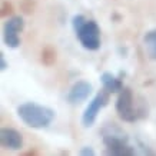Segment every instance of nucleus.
Returning a JSON list of instances; mask_svg holds the SVG:
<instances>
[{
	"label": "nucleus",
	"mask_w": 156,
	"mask_h": 156,
	"mask_svg": "<svg viewBox=\"0 0 156 156\" xmlns=\"http://www.w3.org/2000/svg\"><path fill=\"white\" fill-rule=\"evenodd\" d=\"M17 116L29 128L44 129L53 122L56 112L48 106L34 103V102H26L17 106Z\"/></svg>",
	"instance_id": "obj_1"
},
{
	"label": "nucleus",
	"mask_w": 156,
	"mask_h": 156,
	"mask_svg": "<svg viewBox=\"0 0 156 156\" xmlns=\"http://www.w3.org/2000/svg\"><path fill=\"white\" fill-rule=\"evenodd\" d=\"M72 24L83 48L87 50L100 49V27L95 20H87L83 14H75Z\"/></svg>",
	"instance_id": "obj_2"
},
{
	"label": "nucleus",
	"mask_w": 156,
	"mask_h": 156,
	"mask_svg": "<svg viewBox=\"0 0 156 156\" xmlns=\"http://www.w3.org/2000/svg\"><path fill=\"white\" fill-rule=\"evenodd\" d=\"M116 112H118V116L123 122L129 123L136 122L139 118L147 116V110L145 112L143 109L135 106V96H133V92L130 87H123L118 93Z\"/></svg>",
	"instance_id": "obj_3"
},
{
	"label": "nucleus",
	"mask_w": 156,
	"mask_h": 156,
	"mask_svg": "<svg viewBox=\"0 0 156 156\" xmlns=\"http://www.w3.org/2000/svg\"><path fill=\"white\" fill-rule=\"evenodd\" d=\"M109 100H110V93L105 87L100 92L96 93V96L86 106L85 112H83V116H82V125L85 128H92L95 125L99 112L109 103Z\"/></svg>",
	"instance_id": "obj_4"
},
{
	"label": "nucleus",
	"mask_w": 156,
	"mask_h": 156,
	"mask_svg": "<svg viewBox=\"0 0 156 156\" xmlns=\"http://www.w3.org/2000/svg\"><path fill=\"white\" fill-rule=\"evenodd\" d=\"M24 29V20L22 16H12L3 26V40L6 46L16 49L20 46V36L22 30Z\"/></svg>",
	"instance_id": "obj_5"
},
{
	"label": "nucleus",
	"mask_w": 156,
	"mask_h": 156,
	"mask_svg": "<svg viewBox=\"0 0 156 156\" xmlns=\"http://www.w3.org/2000/svg\"><path fill=\"white\" fill-rule=\"evenodd\" d=\"M102 136H103V143L106 146V151L115 149L118 146L126 145L129 142V137L122 129L116 126L115 123H109L102 129Z\"/></svg>",
	"instance_id": "obj_6"
},
{
	"label": "nucleus",
	"mask_w": 156,
	"mask_h": 156,
	"mask_svg": "<svg viewBox=\"0 0 156 156\" xmlns=\"http://www.w3.org/2000/svg\"><path fill=\"white\" fill-rule=\"evenodd\" d=\"M92 92H93L92 83L86 80H79L70 87V90H69V93L66 96V100L73 106L75 105H80L85 100H87V98L92 95Z\"/></svg>",
	"instance_id": "obj_7"
},
{
	"label": "nucleus",
	"mask_w": 156,
	"mask_h": 156,
	"mask_svg": "<svg viewBox=\"0 0 156 156\" xmlns=\"http://www.w3.org/2000/svg\"><path fill=\"white\" fill-rule=\"evenodd\" d=\"M0 143L2 146L10 151H19L23 147V136L19 130L13 128H2L0 130Z\"/></svg>",
	"instance_id": "obj_8"
},
{
	"label": "nucleus",
	"mask_w": 156,
	"mask_h": 156,
	"mask_svg": "<svg viewBox=\"0 0 156 156\" xmlns=\"http://www.w3.org/2000/svg\"><path fill=\"white\" fill-rule=\"evenodd\" d=\"M100 82H102L103 87L108 90L109 93H119L125 87L122 79L118 77V76L112 75L110 72H103L102 76H100Z\"/></svg>",
	"instance_id": "obj_9"
},
{
	"label": "nucleus",
	"mask_w": 156,
	"mask_h": 156,
	"mask_svg": "<svg viewBox=\"0 0 156 156\" xmlns=\"http://www.w3.org/2000/svg\"><path fill=\"white\" fill-rule=\"evenodd\" d=\"M143 43H145V48H146L149 57L156 60V29H152L145 34Z\"/></svg>",
	"instance_id": "obj_10"
},
{
	"label": "nucleus",
	"mask_w": 156,
	"mask_h": 156,
	"mask_svg": "<svg viewBox=\"0 0 156 156\" xmlns=\"http://www.w3.org/2000/svg\"><path fill=\"white\" fill-rule=\"evenodd\" d=\"M106 155H110V156H133V155H136V149H135L133 146H130L129 143H126V145L118 146V147H115V149L106 151Z\"/></svg>",
	"instance_id": "obj_11"
},
{
	"label": "nucleus",
	"mask_w": 156,
	"mask_h": 156,
	"mask_svg": "<svg viewBox=\"0 0 156 156\" xmlns=\"http://www.w3.org/2000/svg\"><path fill=\"white\" fill-rule=\"evenodd\" d=\"M40 56H42L40 60H42V63L44 66H52V65H55V62H56V59H57V53L52 46H46V48L42 50V55H40Z\"/></svg>",
	"instance_id": "obj_12"
},
{
	"label": "nucleus",
	"mask_w": 156,
	"mask_h": 156,
	"mask_svg": "<svg viewBox=\"0 0 156 156\" xmlns=\"http://www.w3.org/2000/svg\"><path fill=\"white\" fill-rule=\"evenodd\" d=\"M0 14H2V17H7L10 14H13V6H12V3L3 2L2 3V12H0Z\"/></svg>",
	"instance_id": "obj_13"
},
{
	"label": "nucleus",
	"mask_w": 156,
	"mask_h": 156,
	"mask_svg": "<svg viewBox=\"0 0 156 156\" xmlns=\"http://www.w3.org/2000/svg\"><path fill=\"white\" fill-rule=\"evenodd\" d=\"M20 7H22V10H23L24 13H33V10H34V2L33 0H23L22 2V5H20Z\"/></svg>",
	"instance_id": "obj_14"
},
{
	"label": "nucleus",
	"mask_w": 156,
	"mask_h": 156,
	"mask_svg": "<svg viewBox=\"0 0 156 156\" xmlns=\"http://www.w3.org/2000/svg\"><path fill=\"white\" fill-rule=\"evenodd\" d=\"M79 153H80L82 156H93V155H95V151H93L90 146H83L80 149V152H79Z\"/></svg>",
	"instance_id": "obj_15"
},
{
	"label": "nucleus",
	"mask_w": 156,
	"mask_h": 156,
	"mask_svg": "<svg viewBox=\"0 0 156 156\" xmlns=\"http://www.w3.org/2000/svg\"><path fill=\"white\" fill-rule=\"evenodd\" d=\"M9 67L7 62H6V57H5V53H0V69L2 70H6Z\"/></svg>",
	"instance_id": "obj_16"
},
{
	"label": "nucleus",
	"mask_w": 156,
	"mask_h": 156,
	"mask_svg": "<svg viewBox=\"0 0 156 156\" xmlns=\"http://www.w3.org/2000/svg\"><path fill=\"white\" fill-rule=\"evenodd\" d=\"M24 155H37V152L36 151H29V152H26Z\"/></svg>",
	"instance_id": "obj_17"
}]
</instances>
